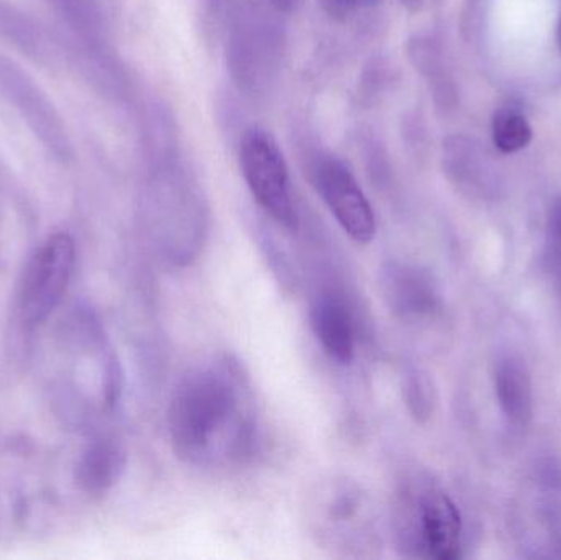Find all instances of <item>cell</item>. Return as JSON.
I'll return each instance as SVG.
<instances>
[{"instance_id": "obj_1", "label": "cell", "mask_w": 561, "mask_h": 560, "mask_svg": "<svg viewBox=\"0 0 561 560\" xmlns=\"http://www.w3.org/2000/svg\"><path fill=\"white\" fill-rule=\"evenodd\" d=\"M233 365L197 368L178 385L168 410L174 454L191 464L239 459L252 446L253 420Z\"/></svg>"}, {"instance_id": "obj_2", "label": "cell", "mask_w": 561, "mask_h": 560, "mask_svg": "<svg viewBox=\"0 0 561 560\" xmlns=\"http://www.w3.org/2000/svg\"><path fill=\"white\" fill-rule=\"evenodd\" d=\"M283 16L268 0H247L230 19L227 68L247 98H266L278 81L286 53Z\"/></svg>"}, {"instance_id": "obj_3", "label": "cell", "mask_w": 561, "mask_h": 560, "mask_svg": "<svg viewBox=\"0 0 561 560\" xmlns=\"http://www.w3.org/2000/svg\"><path fill=\"white\" fill-rule=\"evenodd\" d=\"M398 523V536L411 556L435 560L460 558L463 523L460 510L444 490L425 487L412 500L405 496Z\"/></svg>"}, {"instance_id": "obj_4", "label": "cell", "mask_w": 561, "mask_h": 560, "mask_svg": "<svg viewBox=\"0 0 561 560\" xmlns=\"http://www.w3.org/2000/svg\"><path fill=\"white\" fill-rule=\"evenodd\" d=\"M240 170L256 203L284 229L297 227L289 170L275 138L263 128H249L240 140Z\"/></svg>"}, {"instance_id": "obj_5", "label": "cell", "mask_w": 561, "mask_h": 560, "mask_svg": "<svg viewBox=\"0 0 561 560\" xmlns=\"http://www.w3.org/2000/svg\"><path fill=\"white\" fill-rule=\"evenodd\" d=\"M75 263V240L68 233H56L39 247L26 268L20 295L25 322L39 324L55 311L71 282Z\"/></svg>"}, {"instance_id": "obj_6", "label": "cell", "mask_w": 561, "mask_h": 560, "mask_svg": "<svg viewBox=\"0 0 561 560\" xmlns=\"http://www.w3.org/2000/svg\"><path fill=\"white\" fill-rule=\"evenodd\" d=\"M312 180L343 232L356 243L371 242L378 230L375 210L352 170L340 158L325 155L316 160Z\"/></svg>"}, {"instance_id": "obj_7", "label": "cell", "mask_w": 561, "mask_h": 560, "mask_svg": "<svg viewBox=\"0 0 561 560\" xmlns=\"http://www.w3.org/2000/svg\"><path fill=\"white\" fill-rule=\"evenodd\" d=\"M381 289L386 305L402 321L431 318L442 306L431 273L402 262H388L381 270Z\"/></svg>"}, {"instance_id": "obj_8", "label": "cell", "mask_w": 561, "mask_h": 560, "mask_svg": "<svg viewBox=\"0 0 561 560\" xmlns=\"http://www.w3.org/2000/svg\"><path fill=\"white\" fill-rule=\"evenodd\" d=\"M310 325L320 347L333 362L348 365L355 358V321L342 296L320 293L310 306Z\"/></svg>"}, {"instance_id": "obj_9", "label": "cell", "mask_w": 561, "mask_h": 560, "mask_svg": "<svg viewBox=\"0 0 561 560\" xmlns=\"http://www.w3.org/2000/svg\"><path fill=\"white\" fill-rule=\"evenodd\" d=\"M494 391L504 418L513 426H529L534 416V387L529 368L514 355L497 361L494 367Z\"/></svg>"}, {"instance_id": "obj_10", "label": "cell", "mask_w": 561, "mask_h": 560, "mask_svg": "<svg viewBox=\"0 0 561 560\" xmlns=\"http://www.w3.org/2000/svg\"><path fill=\"white\" fill-rule=\"evenodd\" d=\"M320 522L330 536H355L352 533L365 529L368 499L362 490L350 482H335L320 495Z\"/></svg>"}, {"instance_id": "obj_11", "label": "cell", "mask_w": 561, "mask_h": 560, "mask_svg": "<svg viewBox=\"0 0 561 560\" xmlns=\"http://www.w3.org/2000/svg\"><path fill=\"white\" fill-rule=\"evenodd\" d=\"M486 158L474 141L450 137L444 144V171L448 180L468 194H483L490 187Z\"/></svg>"}, {"instance_id": "obj_12", "label": "cell", "mask_w": 561, "mask_h": 560, "mask_svg": "<svg viewBox=\"0 0 561 560\" xmlns=\"http://www.w3.org/2000/svg\"><path fill=\"white\" fill-rule=\"evenodd\" d=\"M408 53L419 75L427 81L435 105L440 111H451L457 105V89L438 43L431 36H414Z\"/></svg>"}, {"instance_id": "obj_13", "label": "cell", "mask_w": 561, "mask_h": 560, "mask_svg": "<svg viewBox=\"0 0 561 560\" xmlns=\"http://www.w3.org/2000/svg\"><path fill=\"white\" fill-rule=\"evenodd\" d=\"M124 467L125 453L122 447L112 441H98L82 454L76 480L89 495H102L117 483Z\"/></svg>"}, {"instance_id": "obj_14", "label": "cell", "mask_w": 561, "mask_h": 560, "mask_svg": "<svg viewBox=\"0 0 561 560\" xmlns=\"http://www.w3.org/2000/svg\"><path fill=\"white\" fill-rule=\"evenodd\" d=\"M402 395L409 414L417 423H427L437 407L434 380L421 368H409L402 380Z\"/></svg>"}, {"instance_id": "obj_15", "label": "cell", "mask_w": 561, "mask_h": 560, "mask_svg": "<svg viewBox=\"0 0 561 560\" xmlns=\"http://www.w3.org/2000/svg\"><path fill=\"white\" fill-rule=\"evenodd\" d=\"M533 140L527 118L513 107L500 108L493 118V141L503 153H516Z\"/></svg>"}, {"instance_id": "obj_16", "label": "cell", "mask_w": 561, "mask_h": 560, "mask_svg": "<svg viewBox=\"0 0 561 560\" xmlns=\"http://www.w3.org/2000/svg\"><path fill=\"white\" fill-rule=\"evenodd\" d=\"M242 0H201V16L203 26L206 30L207 38L219 33L224 25L230 22L233 12L239 9Z\"/></svg>"}, {"instance_id": "obj_17", "label": "cell", "mask_w": 561, "mask_h": 560, "mask_svg": "<svg viewBox=\"0 0 561 560\" xmlns=\"http://www.w3.org/2000/svg\"><path fill=\"white\" fill-rule=\"evenodd\" d=\"M547 256L550 266L561 279V197L553 203L547 224Z\"/></svg>"}, {"instance_id": "obj_18", "label": "cell", "mask_w": 561, "mask_h": 560, "mask_svg": "<svg viewBox=\"0 0 561 560\" xmlns=\"http://www.w3.org/2000/svg\"><path fill=\"white\" fill-rule=\"evenodd\" d=\"M378 0H323V9L336 20H346L362 10L375 5Z\"/></svg>"}, {"instance_id": "obj_19", "label": "cell", "mask_w": 561, "mask_h": 560, "mask_svg": "<svg viewBox=\"0 0 561 560\" xmlns=\"http://www.w3.org/2000/svg\"><path fill=\"white\" fill-rule=\"evenodd\" d=\"M268 2L272 3V5L275 7L278 12L283 13V15H286V13L293 12L297 0H268Z\"/></svg>"}, {"instance_id": "obj_20", "label": "cell", "mask_w": 561, "mask_h": 560, "mask_svg": "<svg viewBox=\"0 0 561 560\" xmlns=\"http://www.w3.org/2000/svg\"><path fill=\"white\" fill-rule=\"evenodd\" d=\"M401 2L402 5H404L405 9L411 10V12H417V10L424 5V0H401Z\"/></svg>"}, {"instance_id": "obj_21", "label": "cell", "mask_w": 561, "mask_h": 560, "mask_svg": "<svg viewBox=\"0 0 561 560\" xmlns=\"http://www.w3.org/2000/svg\"><path fill=\"white\" fill-rule=\"evenodd\" d=\"M557 45H559L560 55H561V10L559 15V22H557Z\"/></svg>"}]
</instances>
